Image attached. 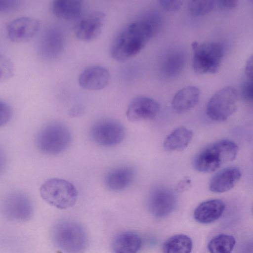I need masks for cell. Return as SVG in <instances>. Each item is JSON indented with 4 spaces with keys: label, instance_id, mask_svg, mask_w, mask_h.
I'll list each match as a JSON object with an SVG mask.
<instances>
[{
    "label": "cell",
    "instance_id": "cell-35",
    "mask_svg": "<svg viewBox=\"0 0 253 253\" xmlns=\"http://www.w3.org/2000/svg\"><path fill=\"white\" fill-rule=\"evenodd\" d=\"M245 72L249 79L252 80L253 77V57L251 56L248 60L245 67Z\"/></svg>",
    "mask_w": 253,
    "mask_h": 253
},
{
    "label": "cell",
    "instance_id": "cell-10",
    "mask_svg": "<svg viewBox=\"0 0 253 253\" xmlns=\"http://www.w3.org/2000/svg\"><path fill=\"white\" fill-rule=\"evenodd\" d=\"M176 205V196L173 191L168 188H156L149 196L148 209L150 213L156 217L168 216L173 211Z\"/></svg>",
    "mask_w": 253,
    "mask_h": 253
},
{
    "label": "cell",
    "instance_id": "cell-31",
    "mask_svg": "<svg viewBox=\"0 0 253 253\" xmlns=\"http://www.w3.org/2000/svg\"><path fill=\"white\" fill-rule=\"evenodd\" d=\"M242 94L244 98L248 101L253 100V85L252 80H249L246 82L243 86Z\"/></svg>",
    "mask_w": 253,
    "mask_h": 253
},
{
    "label": "cell",
    "instance_id": "cell-29",
    "mask_svg": "<svg viewBox=\"0 0 253 253\" xmlns=\"http://www.w3.org/2000/svg\"><path fill=\"white\" fill-rule=\"evenodd\" d=\"M20 4V1L17 0H0V14L17 10Z\"/></svg>",
    "mask_w": 253,
    "mask_h": 253
},
{
    "label": "cell",
    "instance_id": "cell-18",
    "mask_svg": "<svg viewBox=\"0 0 253 253\" xmlns=\"http://www.w3.org/2000/svg\"><path fill=\"white\" fill-rule=\"evenodd\" d=\"M200 90L195 86H188L179 90L171 102L172 110L177 114H183L195 107L200 98Z\"/></svg>",
    "mask_w": 253,
    "mask_h": 253
},
{
    "label": "cell",
    "instance_id": "cell-28",
    "mask_svg": "<svg viewBox=\"0 0 253 253\" xmlns=\"http://www.w3.org/2000/svg\"><path fill=\"white\" fill-rule=\"evenodd\" d=\"M12 110L6 102L0 100V127L6 125L11 119Z\"/></svg>",
    "mask_w": 253,
    "mask_h": 253
},
{
    "label": "cell",
    "instance_id": "cell-15",
    "mask_svg": "<svg viewBox=\"0 0 253 253\" xmlns=\"http://www.w3.org/2000/svg\"><path fill=\"white\" fill-rule=\"evenodd\" d=\"M135 170L129 166H122L113 168L105 175L104 184L110 191H120L128 188L135 177Z\"/></svg>",
    "mask_w": 253,
    "mask_h": 253
},
{
    "label": "cell",
    "instance_id": "cell-36",
    "mask_svg": "<svg viewBox=\"0 0 253 253\" xmlns=\"http://www.w3.org/2000/svg\"><path fill=\"white\" fill-rule=\"evenodd\" d=\"M84 111V107L80 105L72 107L69 110V115L72 117H77L81 115Z\"/></svg>",
    "mask_w": 253,
    "mask_h": 253
},
{
    "label": "cell",
    "instance_id": "cell-14",
    "mask_svg": "<svg viewBox=\"0 0 253 253\" xmlns=\"http://www.w3.org/2000/svg\"><path fill=\"white\" fill-rule=\"evenodd\" d=\"M110 73L107 69L100 65H93L84 69L79 77L81 87L88 90H99L108 84Z\"/></svg>",
    "mask_w": 253,
    "mask_h": 253
},
{
    "label": "cell",
    "instance_id": "cell-33",
    "mask_svg": "<svg viewBox=\"0 0 253 253\" xmlns=\"http://www.w3.org/2000/svg\"><path fill=\"white\" fill-rule=\"evenodd\" d=\"M191 185V180L188 178L181 180L176 186L177 191L182 192L189 189Z\"/></svg>",
    "mask_w": 253,
    "mask_h": 253
},
{
    "label": "cell",
    "instance_id": "cell-20",
    "mask_svg": "<svg viewBox=\"0 0 253 253\" xmlns=\"http://www.w3.org/2000/svg\"><path fill=\"white\" fill-rule=\"evenodd\" d=\"M142 240L136 233L126 231L117 234L113 239L114 253H137L141 248Z\"/></svg>",
    "mask_w": 253,
    "mask_h": 253
},
{
    "label": "cell",
    "instance_id": "cell-27",
    "mask_svg": "<svg viewBox=\"0 0 253 253\" xmlns=\"http://www.w3.org/2000/svg\"><path fill=\"white\" fill-rule=\"evenodd\" d=\"M14 66L6 56L0 54V82L9 79L13 75Z\"/></svg>",
    "mask_w": 253,
    "mask_h": 253
},
{
    "label": "cell",
    "instance_id": "cell-9",
    "mask_svg": "<svg viewBox=\"0 0 253 253\" xmlns=\"http://www.w3.org/2000/svg\"><path fill=\"white\" fill-rule=\"evenodd\" d=\"M0 207L2 213L6 217L19 221L30 218L33 210L30 198L19 191L7 193L1 199Z\"/></svg>",
    "mask_w": 253,
    "mask_h": 253
},
{
    "label": "cell",
    "instance_id": "cell-32",
    "mask_svg": "<svg viewBox=\"0 0 253 253\" xmlns=\"http://www.w3.org/2000/svg\"><path fill=\"white\" fill-rule=\"evenodd\" d=\"M217 2L220 7L226 9L234 8L238 4V1L236 0H220Z\"/></svg>",
    "mask_w": 253,
    "mask_h": 253
},
{
    "label": "cell",
    "instance_id": "cell-17",
    "mask_svg": "<svg viewBox=\"0 0 253 253\" xmlns=\"http://www.w3.org/2000/svg\"><path fill=\"white\" fill-rule=\"evenodd\" d=\"M241 177L240 170L237 167H230L217 172L211 179L210 190L214 193H223L232 189Z\"/></svg>",
    "mask_w": 253,
    "mask_h": 253
},
{
    "label": "cell",
    "instance_id": "cell-1",
    "mask_svg": "<svg viewBox=\"0 0 253 253\" xmlns=\"http://www.w3.org/2000/svg\"><path fill=\"white\" fill-rule=\"evenodd\" d=\"M160 20L155 15H148L123 28L114 37L110 46L112 58L126 61L139 53L155 34Z\"/></svg>",
    "mask_w": 253,
    "mask_h": 253
},
{
    "label": "cell",
    "instance_id": "cell-16",
    "mask_svg": "<svg viewBox=\"0 0 253 253\" xmlns=\"http://www.w3.org/2000/svg\"><path fill=\"white\" fill-rule=\"evenodd\" d=\"M63 39L57 30L50 29L44 32L38 43V52L46 59H54L62 51Z\"/></svg>",
    "mask_w": 253,
    "mask_h": 253
},
{
    "label": "cell",
    "instance_id": "cell-21",
    "mask_svg": "<svg viewBox=\"0 0 253 253\" xmlns=\"http://www.w3.org/2000/svg\"><path fill=\"white\" fill-rule=\"evenodd\" d=\"M83 8V2L79 0H55L51 4L53 14L63 20L78 18L81 14Z\"/></svg>",
    "mask_w": 253,
    "mask_h": 253
},
{
    "label": "cell",
    "instance_id": "cell-4",
    "mask_svg": "<svg viewBox=\"0 0 253 253\" xmlns=\"http://www.w3.org/2000/svg\"><path fill=\"white\" fill-rule=\"evenodd\" d=\"M71 140V133L67 126L59 122H51L39 130L36 136V144L42 153L54 155L67 149Z\"/></svg>",
    "mask_w": 253,
    "mask_h": 253
},
{
    "label": "cell",
    "instance_id": "cell-34",
    "mask_svg": "<svg viewBox=\"0 0 253 253\" xmlns=\"http://www.w3.org/2000/svg\"><path fill=\"white\" fill-rule=\"evenodd\" d=\"M7 165V159L5 153L0 147V176L4 172Z\"/></svg>",
    "mask_w": 253,
    "mask_h": 253
},
{
    "label": "cell",
    "instance_id": "cell-13",
    "mask_svg": "<svg viewBox=\"0 0 253 253\" xmlns=\"http://www.w3.org/2000/svg\"><path fill=\"white\" fill-rule=\"evenodd\" d=\"M105 20L101 11H94L82 18L75 27V34L80 41L88 42L100 34Z\"/></svg>",
    "mask_w": 253,
    "mask_h": 253
},
{
    "label": "cell",
    "instance_id": "cell-12",
    "mask_svg": "<svg viewBox=\"0 0 253 253\" xmlns=\"http://www.w3.org/2000/svg\"><path fill=\"white\" fill-rule=\"evenodd\" d=\"M39 22L34 18L21 17L11 21L6 27L8 39L15 42H22L32 39L40 29Z\"/></svg>",
    "mask_w": 253,
    "mask_h": 253
},
{
    "label": "cell",
    "instance_id": "cell-25",
    "mask_svg": "<svg viewBox=\"0 0 253 253\" xmlns=\"http://www.w3.org/2000/svg\"><path fill=\"white\" fill-rule=\"evenodd\" d=\"M184 63L183 55L179 52L172 53L165 59L162 69L165 75L173 77L181 71Z\"/></svg>",
    "mask_w": 253,
    "mask_h": 253
},
{
    "label": "cell",
    "instance_id": "cell-11",
    "mask_svg": "<svg viewBox=\"0 0 253 253\" xmlns=\"http://www.w3.org/2000/svg\"><path fill=\"white\" fill-rule=\"evenodd\" d=\"M160 110V105L155 100L145 96H138L129 102L126 111L127 120L132 123L154 119Z\"/></svg>",
    "mask_w": 253,
    "mask_h": 253
},
{
    "label": "cell",
    "instance_id": "cell-5",
    "mask_svg": "<svg viewBox=\"0 0 253 253\" xmlns=\"http://www.w3.org/2000/svg\"><path fill=\"white\" fill-rule=\"evenodd\" d=\"M40 193L46 203L59 209L72 207L78 197V190L73 183L59 178L45 181L40 187Z\"/></svg>",
    "mask_w": 253,
    "mask_h": 253
},
{
    "label": "cell",
    "instance_id": "cell-30",
    "mask_svg": "<svg viewBox=\"0 0 253 253\" xmlns=\"http://www.w3.org/2000/svg\"><path fill=\"white\" fill-rule=\"evenodd\" d=\"M161 6L167 11H176L181 7L183 1L182 0H161L159 1Z\"/></svg>",
    "mask_w": 253,
    "mask_h": 253
},
{
    "label": "cell",
    "instance_id": "cell-23",
    "mask_svg": "<svg viewBox=\"0 0 253 253\" xmlns=\"http://www.w3.org/2000/svg\"><path fill=\"white\" fill-rule=\"evenodd\" d=\"M192 249L191 238L184 234L174 235L164 243V253H190Z\"/></svg>",
    "mask_w": 253,
    "mask_h": 253
},
{
    "label": "cell",
    "instance_id": "cell-8",
    "mask_svg": "<svg viewBox=\"0 0 253 253\" xmlns=\"http://www.w3.org/2000/svg\"><path fill=\"white\" fill-rule=\"evenodd\" d=\"M125 128L119 121L104 119L95 122L90 130V136L94 142L104 147L115 146L125 136Z\"/></svg>",
    "mask_w": 253,
    "mask_h": 253
},
{
    "label": "cell",
    "instance_id": "cell-2",
    "mask_svg": "<svg viewBox=\"0 0 253 253\" xmlns=\"http://www.w3.org/2000/svg\"><path fill=\"white\" fill-rule=\"evenodd\" d=\"M238 147L234 142L221 140L207 146L195 157L193 166L197 171L209 173L216 170L223 165L233 161Z\"/></svg>",
    "mask_w": 253,
    "mask_h": 253
},
{
    "label": "cell",
    "instance_id": "cell-6",
    "mask_svg": "<svg viewBox=\"0 0 253 253\" xmlns=\"http://www.w3.org/2000/svg\"><path fill=\"white\" fill-rule=\"evenodd\" d=\"M192 67L199 74H214L219 69L224 54L222 45L219 42L199 43L193 42Z\"/></svg>",
    "mask_w": 253,
    "mask_h": 253
},
{
    "label": "cell",
    "instance_id": "cell-19",
    "mask_svg": "<svg viewBox=\"0 0 253 253\" xmlns=\"http://www.w3.org/2000/svg\"><path fill=\"white\" fill-rule=\"evenodd\" d=\"M225 209V204L222 200H208L197 206L194 212V217L199 223H210L218 219L223 214Z\"/></svg>",
    "mask_w": 253,
    "mask_h": 253
},
{
    "label": "cell",
    "instance_id": "cell-24",
    "mask_svg": "<svg viewBox=\"0 0 253 253\" xmlns=\"http://www.w3.org/2000/svg\"><path fill=\"white\" fill-rule=\"evenodd\" d=\"M235 243L236 241L233 236L221 234L210 240L208 248L210 253H231Z\"/></svg>",
    "mask_w": 253,
    "mask_h": 253
},
{
    "label": "cell",
    "instance_id": "cell-22",
    "mask_svg": "<svg viewBox=\"0 0 253 253\" xmlns=\"http://www.w3.org/2000/svg\"><path fill=\"white\" fill-rule=\"evenodd\" d=\"M192 131L184 126H180L171 131L164 142L165 150L169 152L181 151L190 143Z\"/></svg>",
    "mask_w": 253,
    "mask_h": 253
},
{
    "label": "cell",
    "instance_id": "cell-26",
    "mask_svg": "<svg viewBox=\"0 0 253 253\" xmlns=\"http://www.w3.org/2000/svg\"><path fill=\"white\" fill-rule=\"evenodd\" d=\"M215 5L213 0H190L188 3V9L194 16L205 15L211 12Z\"/></svg>",
    "mask_w": 253,
    "mask_h": 253
},
{
    "label": "cell",
    "instance_id": "cell-3",
    "mask_svg": "<svg viewBox=\"0 0 253 253\" xmlns=\"http://www.w3.org/2000/svg\"><path fill=\"white\" fill-rule=\"evenodd\" d=\"M51 235L54 245L64 253H83L87 247L88 238L85 229L72 220L57 222Z\"/></svg>",
    "mask_w": 253,
    "mask_h": 253
},
{
    "label": "cell",
    "instance_id": "cell-7",
    "mask_svg": "<svg viewBox=\"0 0 253 253\" xmlns=\"http://www.w3.org/2000/svg\"><path fill=\"white\" fill-rule=\"evenodd\" d=\"M237 103L236 89L231 86H226L216 91L210 99L206 113L212 120L224 121L236 111Z\"/></svg>",
    "mask_w": 253,
    "mask_h": 253
}]
</instances>
